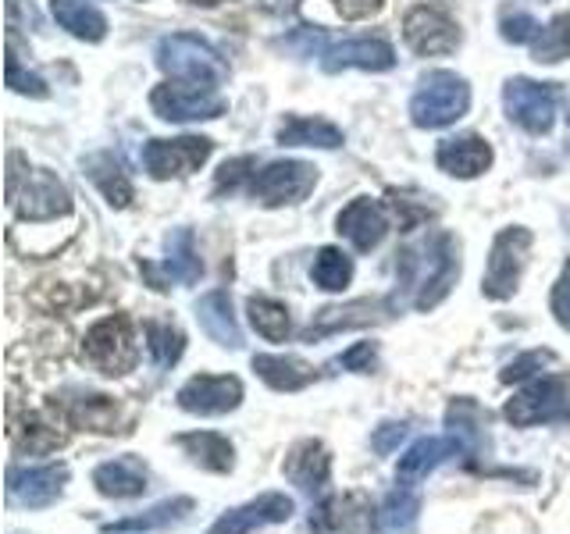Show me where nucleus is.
Instances as JSON below:
<instances>
[{"label":"nucleus","instance_id":"f257e3e1","mask_svg":"<svg viewBox=\"0 0 570 534\" xmlns=\"http://www.w3.org/2000/svg\"><path fill=\"white\" fill-rule=\"evenodd\" d=\"M460 275L456 260V243L445 231L428 236L421 246H410L400 254V281L403 289L414 293L417 310H432L445 299V293L453 289V281Z\"/></svg>","mask_w":570,"mask_h":534},{"label":"nucleus","instance_id":"f03ea898","mask_svg":"<svg viewBox=\"0 0 570 534\" xmlns=\"http://www.w3.org/2000/svg\"><path fill=\"white\" fill-rule=\"evenodd\" d=\"M468 107H471V86L460 76H453V71H432L421 82L414 100H410V118L421 129H445V125L468 115Z\"/></svg>","mask_w":570,"mask_h":534},{"label":"nucleus","instance_id":"7ed1b4c3","mask_svg":"<svg viewBox=\"0 0 570 534\" xmlns=\"http://www.w3.org/2000/svg\"><path fill=\"white\" fill-rule=\"evenodd\" d=\"M8 196H11V207L18 210V218H26V221L58 218V214H65L71 207V196H68L65 182L43 168L11 171L8 175Z\"/></svg>","mask_w":570,"mask_h":534},{"label":"nucleus","instance_id":"20e7f679","mask_svg":"<svg viewBox=\"0 0 570 534\" xmlns=\"http://www.w3.org/2000/svg\"><path fill=\"white\" fill-rule=\"evenodd\" d=\"M157 65L175 79H193V82H210V86L228 79V68L218 53H214L200 36H186V32L165 36V40L157 43Z\"/></svg>","mask_w":570,"mask_h":534},{"label":"nucleus","instance_id":"39448f33","mask_svg":"<svg viewBox=\"0 0 570 534\" xmlns=\"http://www.w3.org/2000/svg\"><path fill=\"white\" fill-rule=\"evenodd\" d=\"M154 111L165 121H200V118H218L225 111L222 93L210 82H193V79H175L154 89Z\"/></svg>","mask_w":570,"mask_h":534},{"label":"nucleus","instance_id":"423d86ee","mask_svg":"<svg viewBox=\"0 0 570 534\" xmlns=\"http://www.w3.org/2000/svg\"><path fill=\"white\" fill-rule=\"evenodd\" d=\"M507 417L513 424H552V421H567L570 417V378H539L528 385L521 396H513L507 403Z\"/></svg>","mask_w":570,"mask_h":534},{"label":"nucleus","instance_id":"0eeeda50","mask_svg":"<svg viewBox=\"0 0 570 534\" xmlns=\"http://www.w3.org/2000/svg\"><path fill=\"white\" fill-rule=\"evenodd\" d=\"M531 249V231L528 228H507L499 231L492 243V257H489V271H485V296L492 299H507L517 293V281H521L524 260Z\"/></svg>","mask_w":570,"mask_h":534},{"label":"nucleus","instance_id":"6e6552de","mask_svg":"<svg viewBox=\"0 0 570 534\" xmlns=\"http://www.w3.org/2000/svg\"><path fill=\"white\" fill-rule=\"evenodd\" d=\"M503 103L510 121H517L531 136H546L552 129V118H557V89L546 82L510 79L503 89Z\"/></svg>","mask_w":570,"mask_h":534},{"label":"nucleus","instance_id":"1a4fd4ad","mask_svg":"<svg viewBox=\"0 0 570 534\" xmlns=\"http://www.w3.org/2000/svg\"><path fill=\"white\" fill-rule=\"evenodd\" d=\"M86 356L104 374H125L136 364V338L125 317H104L86 332Z\"/></svg>","mask_w":570,"mask_h":534},{"label":"nucleus","instance_id":"9d476101","mask_svg":"<svg viewBox=\"0 0 570 534\" xmlns=\"http://www.w3.org/2000/svg\"><path fill=\"white\" fill-rule=\"evenodd\" d=\"M317 182V168L307 165V160H275V165H267L264 171L254 175V182H249V189H254L257 200L264 204H296L303 200Z\"/></svg>","mask_w":570,"mask_h":534},{"label":"nucleus","instance_id":"9b49d317","mask_svg":"<svg viewBox=\"0 0 570 534\" xmlns=\"http://www.w3.org/2000/svg\"><path fill=\"white\" fill-rule=\"evenodd\" d=\"M210 157V139L204 136H183V139H150L142 150V165L154 178H175L189 175Z\"/></svg>","mask_w":570,"mask_h":534},{"label":"nucleus","instance_id":"f8f14e48","mask_svg":"<svg viewBox=\"0 0 570 534\" xmlns=\"http://www.w3.org/2000/svg\"><path fill=\"white\" fill-rule=\"evenodd\" d=\"M374 506L361 492L350 495H332L328 503H321L311 516L314 534H371L374 527Z\"/></svg>","mask_w":570,"mask_h":534},{"label":"nucleus","instance_id":"ddd939ff","mask_svg":"<svg viewBox=\"0 0 570 534\" xmlns=\"http://www.w3.org/2000/svg\"><path fill=\"white\" fill-rule=\"evenodd\" d=\"M321 65L328 71L343 68H364V71H385L396 65V53L385 40H371V36H350V40H321Z\"/></svg>","mask_w":570,"mask_h":534},{"label":"nucleus","instance_id":"4468645a","mask_svg":"<svg viewBox=\"0 0 570 534\" xmlns=\"http://www.w3.org/2000/svg\"><path fill=\"white\" fill-rule=\"evenodd\" d=\"M243 399V385L239 378H228V374H200V378H189L178 388V406L189 409V414H228L236 409Z\"/></svg>","mask_w":570,"mask_h":534},{"label":"nucleus","instance_id":"2eb2a0df","mask_svg":"<svg viewBox=\"0 0 570 534\" xmlns=\"http://www.w3.org/2000/svg\"><path fill=\"white\" fill-rule=\"evenodd\" d=\"M403 36H406L410 50L424 53V58H432V53H450L460 43L456 22L439 8H414L410 11L406 22H403Z\"/></svg>","mask_w":570,"mask_h":534},{"label":"nucleus","instance_id":"dca6fc26","mask_svg":"<svg viewBox=\"0 0 570 534\" xmlns=\"http://www.w3.org/2000/svg\"><path fill=\"white\" fill-rule=\"evenodd\" d=\"M293 516V498L289 495H278V492H267L254 503H246L239 510L225 513L218 524L210 527V534H249L264 524H282Z\"/></svg>","mask_w":570,"mask_h":534},{"label":"nucleus","instance_id":"f3484780","mask_svg":"<svg viewBox=\"0 0 570 534\" xmlns=\"http://www.w3.org/2000/svg\"><path fill=\"white\" fill-rule=\"evenodd\" d=\"M439 168L453 178H478L492 165V147L481 136H453L439 142Z\"/></svg>","mask_w":570,"mask_h":534},{"label":"nucleus","instance_id":"a211bd4d","mask_svg":"<svg viewBox=\"0 0 570 534\" xmlns=\"http://www.w3.org/2000/svg\"><path fill=\"white\" fill-rule=\"evenodd\" d=\"M338 231L356 246V249H374L389 231V221H385V210L361 196V200H353L343 214H338Z\"/></svg>","mask_w":570,"mask_h":534},{"label":"nucleus","instance_id":"6ab92c4d","mask_svg":"<svg viewBox=\"0 0 570 534\" xmlns=\"http://www.w3.org/2000/svg\"><path fill=\"white\" fill-rule=\"evenodd\" d=\"M65 477H68V471L58 467V463L29 467V471H11V495L22 498L26 506H47L50 498H58Z\"/></svg>","mask_w":570,"mask_h":534},{"label":"nucleus","instance_id":"aec40b11","mask_svg":"<svg viewBox=\"0 0 570 534\" xmlns=\"http://www.w3.org/2000/svg\"><path fill=\"white\" fill-rule=\"evenodd\" d=\"M196 317H200V328L218 346H228V349H239L243 346V332L236 325V314H232L228 293H207L200 299V307H196Z\"/></svg>","mask_w":570,"mask_h":534},{"label":"nucleus","instance_id":"412c9836","mask_svg":"<svg viewBox=\"0 0 570 534\" xmlns=\"http://www.w3.org/2000/svg\"><path fill=\"white\" fill-rule=\"evenodd\" d=\"M285 474H289L293 485H299L303 492H321L328 485V474H332L328 453L321 449L317 442H299L289 453V459H285Z\"/></svg>","mask_w":570,"mask_h":534},{"label":"nucleus","instance_id":"4be33fe9","mask_svg":"<svg viewBox=\"0 0 570 534\" xmlns=\"http://www.w3.org/2000/svg\"><path fill=\"white\" fill-rule=\"evenodd\" d=\"M50 11L58 18V26L79 36V40L97 43L107 36V18L89 0H50Z\"/></svg>","mask_w":570,"mask_h":534},{"label":"nucleus","instance_id":"5701e85b","mask_svg":"<svg viewBox=\"0 0 570 534\" xmlns=\"http://www.w3.org/2000/svg\"><path fill=\"white\" fill-rule=\"evenodd\" d=\"M282 147H321V150H335L343 147V132L335 129L325 118H285L278 129Z\"/></svg>","mask_w":570,"mask_h":534},{"label":"nucleus","instance_id":"b1692460","mask_svg":"<svg viewBox=\"0 0 570 534\" xmlns=\"http://www.w3.org/2000/svg\"><path fill=\"white\" fill-rule=\"evenodd\" d=\"M254 370L278 392H296L314 382V367L303 364L299 356H264L261 353V356H254Z\"/></svg>","mask_w":570,"mask_h":534},{"label":"nucleus","instance_id":"393cba45","mask_svg":"<svg viewBox=\"0 0 570 534\" xmlns=\"http://www.w3.org/2000/svg\"><path fill=\"white\" fill-rule=\"evenodd\" d=\"M460 445L463 442L456 435H450V438H421L417 445H410V453L400 459V481H403V485H410V481H421L442 456L460 453Z\"/></svg>","mask_w":570,"mask_h":534},{"label":"nucleus","instance_id":"a878e982","mask_svg":"<svg viewBox=\"0 0 570 534\" xmlns=\"http://www.w3.org/2000/svg\"><path fill=\"white\" fill-rule=\"evenodd\" d=\"M94 485L104 495L129 498V495H139L142 488H147V471H142L136 459H111V463H104V467H97Z\"/></svg>","mask_w":570,"mask_h":534},{"label":"nucleus","instance_id":"bb28decb","mask_svg":"<svg viewBox=\"0 0 570 534\" xmlns=\"http://www.w3.org/2000/svg\"><path fill=\"white\" fill-rule=\"evenodd\" d=\"M86 171H89V178L97 182V189L107 196V204H111V207H125V204L132 200L129 178H125V171H121L107 154L89 157V160H86Z\"/></svg>","mask_w":570,"mask_h":534},{"label":"nucleus","instance_id":"cd10ccee","mask_svg":"<svg viewBox=\"0 0 570 534\" xmlns=\"http://www.w3.org/2000/svg\"><path fill=\"white\" fill-rule=\"evenodd\" d=\"M68 421L76 427H89V432H115L118 406L107 396H79L68 403Z\"/></svg>","mask_w":570,"mask_h":534},{"label":"nucleus","instance_id":"c85d7f7f","mask_svg":"<svg viewBox=\"0 0 570 534\" xmlns=\"http://www.w3.org/2000/svg\"><path fill=\"white\" fill-rule=\"evenodd\" d=\"M178 445L196 459L204 463L207 471H228L232 467V445L228 438L214 435V432H193V435H183Z\"/></svg>","mask_w":570,"mask_h":534},{"label":"nucleus","instance_id":"c756f323","mask_svg":"<svg viewBox=\"0 0 570 534\" xmlns=\"http://www.w3.org/2000/svg\"><path fill=\"white\" fill-rule=\"evenodd\" d=\"M379 303H350V307H328L317 314V325H311L307 335H328V332H338V328H356V325H371V320H379Z\"/></svg>","mask_w":570,"mask_h":534},{"label":"nucleus","instance_id":"7c9ffc66","mask_svg":"<svg viewBox=\"0 0 570 534\" xmlns=\"http://www.w3.org/2000/svg\"><path fill=\"white\" fill-rule=\"evenodd\" d=\"M165 271H168L171 281H196V278H200V257H196V246H193V231L189 228H178L175 236H168Z\"/></svg>","mask_w":570,"mask_h":534},{"label":"nucleus","instance_id":"2f4dec72","mask_svg":"<svg viewBox=\"0 0 570 534\" xmlns=\"http://www.w3.org/2000/svg\"><path fill=\"white\" fill-rule=\"evenodd\" d=\"M417 513H421V498L414 492L400 488V492H392L389 503L382 506L379 524H382L385 534H410V527H414V521H417Z\"/></svg>","mask_w":570,"mask_h":534},{"label":"nucleus","instance_id":"473e14b6","mask_svg":"<svg viewBox=\"0 0 570 534\" xmlns=\"http://www.w3.org/2000/svg\"><path fill=\"white\" fill-rule=\"evenodd\" d=\"M350 278H353V260L343 254V249H335V246L321 249L317 260H314V281L321 285V289L338 293V289H346Z\"/></svg>","mask_w":570,"mask_h":534},{"label":"nucleus","instance_id":"72a5a7b5","mask_svg":"<svg viewBox=\"0 0 570 534\" xmlns=\"http://www.w3.org/2000/svg\"><path fill=\"white\" fill-rule=\"evenodd\" d=\"M249 320H254V328L264 338H272V343H282V338L289 335V310L267 296L249 299Z\"/></svg>","mask_w":570,"mask_h":534},{"label":"nucleus","instance_id":"f704fd0d","mask_svg":"<svg viewBox=\"0 0 570 534\" xmlns=\"http://www.w3.org/2000/svg\"><path fill=\"white\" fill-rule=\"evenodd\" d=\"M563 58H570V14L552 18V22L539 32V40H534V61L557 65Z\"/></svg>","mask_w":570,"mask_h":534},{"label":"nucleus","instance_id":"c9c22d12","mask_svg":"<svg viewBox=\"0 0 570 534\" xmlns=\"http://www.w3.org/2000/svg\"><path fill=\"white\" fill-rule=\"evenodd\" d=\"M14 435L22 438L18 445H22V449H26L29 456H43V453L58 449V445L65 442V435L58 432V427L47 424V421H40V417H29L26 427H14Z\"/></svg>","mask_w":570,"mask_h":534},{"label":"nucleus","instance_id":"e433bc0d","mask_svg":"<svg viewBox=\"0 0 570 534\" xmlns=\"http://www.w3.org/2000/svg\"><path fill=\"white\" fill-rule=\"evenodd\" d=\"M147 338H150V353H154L157 367H171L178 356H183V335H178L171 325H150Z\"/></svg>","mask_w":570,"mask_h":534},{"label":"nucleus","instance_id":"4c0bfd02","mask_svg":"<svg viewBox=\"0 0 570 534\" xmlns=\"http://www.w3.org/2000/svg\"><path fill=\"white\" fill-rule=\"evenodd\" d=\"M189 506H193L189 498H175V503H160V506H154L147 516H136V521H118V524H107L104 531H150V527L168 524L171 516H178L175 510H189Z\"/></svg>","mask_w":570,"mask_h":534},{"label":"nucleus","instance_id":"58836bf2","mask_svg":"<svg viewBox=\"0 0 570 534\" xmlns=\"http://www.w3.org/2000/svg\"><path fill=\"white\" fill-rule=\"evenodd\" d=\"M8 86L14 89V93H26V97H47L43 79H36V76H29V71H22L14 50L8 53Z\"/></svg>","mask_w":570,"mask_h":534},{"label":"nucleus","instance_id":"ea45409f","mask_svg":"<svg viewBox=\"0 0 570 534\" xmlns=\"http://www.w3.org/2000/svg\"><path fill=\"white\" fill-rule=\"evenodd\" d=\"M539 32H542V26L524 11L503 18V40H510V43H531V40H539Z\"/></svg>","mask_w":570,"mask_h":534},{"label":"nucleus","instance_id":"a19ab883","mask_svg":"<svg viewBox=\"0 0 570 534\" xmlns=\"http://www.w3.org/2000/svg\"><path fill=\"white\" fill-rule=\"evenodd\" d=\"M552 314H557V320L563 328H570V260L563 267L557 289H552Z\"/></svg>","mask_w":570,"mask_h":534},{"label":"nucleus","instance_id":"79ce46f5","mask_svg":"<svg viewBox=\"0 0 570 534\" xmlns=\"http://www.w3.org/2000/svg\"><path fill=\"white\" fill-rule=\"evenodd\" d=\"M552 356L549 353H528V356H521L517 364H510V370L503 374L507 382H521V378H528V374H534V367H542V364H549Z\"/></svg>","mask_w":570,"mask_h":534},{"label":"nucleus","instance_id":"37998d69","mask_svg":"<svg viewBox=\"0 0 570 534\" xmlns=\"http://www.w3.org/2000/svg\"><path fill=\"white\" fill-rule=\"evenodd\" d=\"M382 0H335V8L343 18H364L371 11H379Z\"/></svg>","mask_w":570,"mask_h":534},{"label":"nucleus","instance_id":"c03bdc74","mask_svg":"<svg viewBox=\"0 0 570 534\" xmlns=\"http://www.w3.org/2000/svg\"><path fill=\"white\" fill-rule=\"evenodd\" d=\"M403 435H406V424H385L382 432L374 435V449H379V453H389L392 445L403 442Z\"/></svg>","mask_w":570,"mask_h":534},{"label":"nucleus","instance_id":"a18cd8bd","mask_svg":"<svg viewBox=\"0 0 570 534\" xmlns=\"http://www.w3.org/2000/svg\"><path fill=\"white\" fill-rule=\"evenodd\" d=\"M371 364H374V349H371V343H364V346H356V349H350L346 356H343V367H367L371 370Z\"/></svg>","mask_w":570,"mask_h":534},{"label":"nucleus","instance_id":"49530a36","mask_svg":"<svg viewBox=\"0 0 570 534\" xmlns=\"http://www.w3.org/2000/svg\"><path fill=\"white\" fill-rule=\"evenodd\" d=\"M272 8H289V4H296V0H267Z\"/></svg>","mask_w":570,"mask_h":534},{"label":"nucleus","instance_id":"de8ad7c7","mask_svg":"<svg viewBox=\"0 0 570 534\" xmlns=\"http://www.w3.org/2000/svg\"><path fill=\"white\" fill-rule=\"evenodd\" d=\"M193 4H204V8H210V4H222V0H193Z\"/></svg>","mask_w":570,"mask_h":534}]
</instances>
